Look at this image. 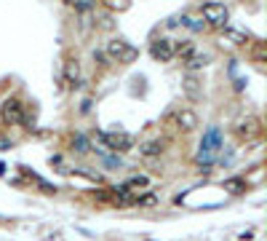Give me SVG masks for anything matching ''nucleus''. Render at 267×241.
<instances>
[{
  "mask_svg": "<svg viewBox=\"0 0 267 241\" xmlns=\"http://www.w3.org/2000/svg\"><path fill=\"white\" fill-rule=\"evenodd\" d=\"M219 153V129H208L203 142H200V153H198V164L203 166V169H208V166L214 164Z\"/></svg>",
  "mask_w": 267,
  "mask_h": 241,
  "instance_id": "2",
  "label": "nucleus"
},
{
  "mask_svg": "<svg viewBox=\"0 0 267 241\" xmlns=\"http://www.w3.org/2000/svg\"><path fill=\"white\" fill-rule=\"evenodd\" d=\"M75 150H78V153H85V150H88V142H85V137H75Z\"/></svg>",
  "mask_w": 267,
  "mask_h": 241,
  "instance_id": "14",
  "label": "nucleus"
},
{
  "mask_svg": "<svg viewBox=\"0 0 267 241\" xmlns=\"http://www.w3.org/2000/svg\"><path fill=\"white\" fill-rule=\"evenodd\" d=\"M104 6L112 8V11H126V8L131 6V0H104Z\"/></svg>",
  "mask_w": 267,
  "mask_h": 241,
  "instance_id": "12",
  "label": "nucleus"
},
{
  "mask_svg": "<svg viewBox=\"0 0 267 241\" xmlns=\"http://www.w3.org/2000/svg\"><path fill=\"white\" fill-rule=\"evenodd\" d=\"M97 137H99V142L112 153H126L134 145V137L126 134V132H99Z\"/></svg>",
  "mask_w": 267,
  "mask_h": 241,
  "instance_id": "4",
  "label": "nucleus"
},
{
  "mask_svg": "<svg viewBox=\"0 0 267 241\" xmlns=\"http://www.w3.org/2000/svg\"><path fill=\"white\" fill-rule=\"evenodd\" d=\"M78 81H80V70H78V62H67L64 64V83L70 89L78 86Z\"/></svg>",
  "mask_w": 267,
  "mask_h": 241,
  "instance_id": "9",
  "label": "nucleus"
},
{
  "mask_svg": "<svg viewBox=\"0 0 267 241\" xmlns=\"http://www.w3.org/2000/svg\"><path fill=\"white\" fill-rule=\"evenodd\" d=\"M163 150H166V142L163 140H150V142H145V145L139 147V153L147 155V158H155V155H160Z\"/></svg>",
  "mask_w": 267,
  "mask_h": 241,
  "instance_id": "8",
  "label": "nucleus"
},
{
  "mask_svg": "<svg viewBox=\"0 0 267 241\" xmlns=\"http://www.w3.org/2000/svg\"><path fill=\"white\" fill-rule=\"evenodd\" d=\"M200 14H203V22L208 27H216V30H225L227 22H230V11H227L225 3H203Z\"/></svg>",
  "mask_w": 267,
  "mask_h": 241,
  "instance_id": "3",
  "label": "nucleus"
},
{
  "mask_svg": "<svg viewBox=\"0 0 267 241\" xmlns=\"http://www.w3.org/2000/svg\"><path fill=\"white\" fill-rule=\"evenodd\" d=\"M182 24L193 27V30H203V27H206V22L203 19H195V16H182Z\"/></svg>",
  "mask_w": 267,
  "mask_h": 241,
  "instance_id": "13",
  "label": "nucleus"
},
{
  "mask_svg": "<svg viewBox=\"0 0 267 241\" xmlns=\"http://www.w3.org/2000/svg\"><path fill=\"white\" fill-rule=\"evenodd\" d=\"M104 54L110 57V62H120V64H131L134 59L139 57V49L131 46L126 38H112L104 46Z\"/></svg>",
  "mask_w": 267,
  "mask_h": 241,
  "instance_id": "1",
  "label": "nucleus"
},
{
  "mask_svg": "<svg viewBox=\"0 0 267 241\" xmlns=\"http://www.w3.org/2000/svg\"><path fill=\"white\" fill-rule=\"evenodd\" d=\"M206 59H208V54L195 51V54H190V57H187V67L190 70H198V67H203V64H206Z\"/></svg>",
  "mask_w": 267,
  "mask_h": 241,
  "instance_id": "11",
  "label": "nucleus"
},
{
  "mask_svg": "<svg viewBox=\"0 0 267 241\" xmlns=\"http://www.w3.org/2000/svg\"><path fill=\"white\" fill-rule=\"evenodd\" d=\"M64 3H75V0H64Z\"/></svg>",
  "mask_w": 267,
  "mask_h": 241,
  "instance_id": "16",
  "label": "nucleus"
},
{
  "mask_svg": "<svg viewBox=\"0 0 267 241\" xmlns=\"http://www.w3.org/2000/svg\"><path fill=\"white\" fill-rule=\"evenodd\" d=\"M176 126L185 129V132H193V129L198 126V115L193 113V110H179L176 113Z\"/></svg>",
  "mask_w": 267,
  "mask_h": 241,
  "instance_id": "7",
  "label": "nucleus"
},
{
  "mask_svg": "<svg viewBox=\"0 0 267 241\" xmlns=\"http://www.w3.org/2000/svg\"><path fill=\"white\" fill-rule=\"evenodd\" d=\"M256 132H259V120H256V118H246V120H241V124H238V134L246 137V140H249V137H254Z\"/></svg>",
  "mask_w": 267,
  "mask_h": 241,
  "instance_id": "10",
  "label": "nucleus"
},
{
  "mask_svg": "<svg viewBox=\"0 0 267 241\" xmlns=\"http://www.w3.org/2000/svg\"><path fill=\"white\" fill-rule=\"evenodd\" d=\"M3 118L8 120V124H22L24 120V105L16 99H8L3 105Z\"/></svg>",
  "mask_w": 267,
  "mask_h": 241,
  "instance_id": "6",
  "label": "nucleus"
},
{
  "mask_svg": "<svg viewBox=\"0 0 267 241\" xmlns=\"http://www.w3.org/2000/svg\"><path fill=\"white\" fill-rule=\"evenodd\" d=\"M174 54H176V43L171 38H158L150 43V57L155 62H171Z\"/></svg>",
  "mask_w": 267,
  "mask_h": 241,
  "instance_id": "5",
  "label": "nucleus"
},
{
  "mask_svg": "<svg viewBox=\"0 0 267 241\" xmlns=\"http://www.w3.org/2000/svg\"><path fill=\"white\" fill-rule=\"evenodd\" d=\"M225 188H227V190H233V193H241L243 182H241V180H227V182H225Z\"/></svg>",
  "mask_w": 267,
  "mask_h": 241,
  "instance_id": "15",
  "label": "nucleus"
}]
</instances>
